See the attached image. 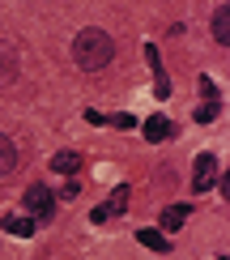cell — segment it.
Returning a JSON list of instances; mask_svg holds the SVG:
<instances>
[{"mask_svg": "<svg viewBox=\"0 0 230 260\" xmlns=\"http://www.w3.org/2000/svg\"><path fill=\"white\" fill-rule=\"evenodd\" d=\"M77 192H81V183H77V179H69V183H64V188H60V197H64V201H73Z\"/></svg>", "mask_w": 230, "mask_h": 260, "instance_id": "15", "label": "cell"}, {"mask_svg": "<svg viewBox=\"0 0 230 260\" xmlns=\"http://www.w3.org/2000/svg\"><path fill=\"white\" fill-rule=\"evenodd\" d=\"M35 218H26V213H13V218H5V222H0V231H5V235H17V239H30V235H35Z\"/></svg>", "mask_w": 230, "mask_h": 260, "instance_id": "7", "label": "cell"}, {"mask_svg": "<svg viewBox=\"0 0 230 260\" xmlns=\"http://www.w3.org/2000/svg\"><path fill=\"white\" fill-rule=\"evenodd\" d=\"M51 171H56V175H77V171H81V154H77V149L51 154Z\"/></svg>", "mask_w": 230, "mask_h": 260, "instance_id": "8", "label": "cell"}, {"mask_svg": "<svg viewBox=\"0 0 230 260\" xmlns=\"http://www.w3.org/2000/svg\"><path fill=\"white\" fill-rule=\"evenodd\" d=\"M217 260H226V256H217Z\"/></svg>", "mask_w": 230, "mask_h": 260, "instance_id": "17", "label": "cell"}, {"mask_svg": "<svg viewBox=\"0 0 230 260\" xmlns=\"http://www.w3.org/2000/svg\"><path fill=\"white\" fill-rule=\"evenodd\" d=\"M201 94H205L209 103H217V90H213V81H209V77H201Z\"/></svg>", "mask_w": 230, "mask_h": 260, "instance_id": "16", "label": "cell"}, {"mask_svg": "<svg viewBox=\"0 0 230 260\" xmlns=\"http://www.w3.org/2000/svg\"><path fill=\"white\" fill-rule=\"evenodd\" d=\"M213 115H217V103H209V99H205V107H196V124H209Z\"/></svg>", "mask_w": 230, "mask_h": 260, "instance_id": "14", "label": "cell"}, {"mask_svg": "<svg viewBox=\"0 0 230 260\" xmlns=\"http://www.w3.org/2000/svg\"><path fill=\"white\" fill-rule=\"evenodd\" d=\"M73 60H77V69H85V73L107 69V64L115 60V39L107 35V30H98V26H85L81 35L73 39Z\"/></svg>", "mask_w": 230, "mask_h": 260, "instance_id": "1", "label": "cell"}, {"mask_svg": "<svg viewBox=\"0 0 230 260\" xmlns=\"http://www.w3.org/2000/svg\"><path fill=\"white\" fill-rule=\"evenodd\" d=\"M13 171H17V145H13L9 133H0V179L13 175Z\"/></svg>", "mask_w": 230, "mask_h": 260, "instance_id": "9", "label": "cell"}, {"mask_svg": "<svg viewBox=\"0 0 230 260\" xmlns=\"http://www.w3.org/2000/svg\"><path fill=\"white\" fill-rule=\"evenodd\" d=\"M171 133H175V128H171L167 115H149V120H145V141H167Z\"/></svg>", "mask_w": 230, "mask_h": 260, "instance_id": "12", "label": "cell"}, {"mask_svg": "<svg viewBox=\"0 0 230 260\" xmlns=\"http://www.w3.org/2000/svg\"><path fill=\"white\" fill-rule=\"evenodd\" d=\"M213 43H217V47H226V43H230V9L226 5L213 13Z\"/></svg>", "mask_w": 230, "mask_h": 260, "instance_id": "13", "label": "cell"}, {"mask_svg": "<svg viewBox=\"0 0 230 260\" xmlns=\"http://www.w3.org/2000/svg\"><path fill=\"white\" fill-rule=\"evenodd\" d=\"M213 179H217V158L213 154H201L196 167H192V192H209Z\"/></svg>", "mask_w": 230, "mask_h": 260, "instance_id": "4", "label": "cell"}, {"mask_svg": "<svg viewBox=\"0 0 230 260\" xmlns=\"http://www.w3.org/2000/svg\"><path fill=\"white\" fill-rule=\"evenodd\" d=\"M188 205H167V209H162V235H167V231H179V226L183 222H188Z\"/></svg>", "mask_w": 230, "mask_h": 260, "instance_id": "11", "label": "cell"}, {"mask_svg": "<svg viewBox=\"0 0 230 260\" xmlns=\"http://www.w3.org/2000/svg\"><path fill=\"white\" fill-rule=\"evenodd\" d=\"M145 60L153 64V90H158V99H167L171 81H167V73H162V60H158V47H153V43H145Z\"/></svg>", "mask_w": 230, "mask_h": 260, "instance_id": "6", "label": "cell"}, {"mask_svg": "<svg viewBox=\"0 0 230 260\" xmlns=\"http://www.w3.org/2000/svg\"><path fill=\"white\" fill-rule=\"evenodd\" d=\"M137 239H141V247H149V252H171V239L162 231H153V226H141Z\"/></svg>", "mask_w": 230, "mask_h": 260, "instance_id": "10", "label": "cell"}, {"mask_svg": "<svg viewBox=\"0 0 230 260\" xmlns=\"http://www.w3.org/2000/svg\"><path fill=\"white\" fill-rule=\"evenodd\" d=\"M128 197H133V188H128V183H119V188H115V192H111V197H107L103 205H98L90 218H94L98 226H103V222H111V218H119V213L128 209Z\"/></svg>", "mask_w": 230, "mask_h": 260, "instance_id": "3", "label": "cell"}, {"mask_svg": "<svg viewBox=\"0 0 230 260\" xmlns=\"http://www.w3.org/2000/svg\"><path fill=\"white\" fill-rule=\"evenodd\" d=\"M17 81V47L9 39H0V85Z\"/></svg>", "mask_w": 230, "mask_h": 260, "instance_id": "5", "label": "cell"}, {"mask_svg": "<svg viewBox=\"0 0 230 260\" xmlns=\"http://www.w3.org/2000/svg\"><path fill=\"white\" fill-rule=\"evenodd\" d=\"M21 201H26V218H35V222H51L56 218V192L43 188V183H30Z\"/></svg>", "mask_w": 230, "mask_h": 260, "instance_id": "2", "label": "cell"}]
</instances>
